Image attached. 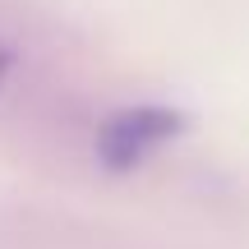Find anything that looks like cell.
I'll return each mask as SVG.
<instances>
[{"instance_id": "1", "label": "cell", "mask_w": 249, "mask_h": 249, "mask_svg": "<svg viewBox=\"0 0 249 249\" xmlns=\"http://www.w3.org/2000/svg\"><path fill=\"white\" fill-rule=\"evenodd\" d=\"M189 129V116L176 107H157V102H143V107H124L116 116L102 120L97 129V161L111 171V176H124V171H139L148 157H157L171 139Z\"/></svg>"}, {"instance_id": "2", "label": "cell", "mask_w": 249, "mask_h": 249, "mask_svg": "<svg viewBox=\"0 0 249 249\" xmlns=\"http://www.w3.org/2000/svg\"><path fill=\"white\" fill-rule=\"evenodd\" d=\"M5 74H9V46L0 42V83H5Z\"/></svg>"}]
</instances>
